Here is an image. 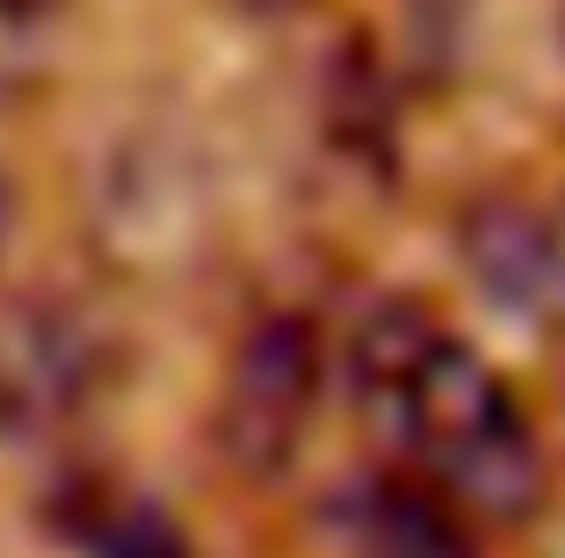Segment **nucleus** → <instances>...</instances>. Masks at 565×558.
Here are the masks:
<instances>
[{"mask_svg":"<svg viewBox=\"0 0 565 558\" xmlns=\"http://www.w3.org/2000/svg\"><path fill=\"white\" fill-rule=\"evenodd\" d=\"M349 399L399 478L471 529H522L551 493L536 421L493 362L420 297H384L349 334Z\"/></svg>","mask_w":565,"mask_h":558,"instance_id":"f257e3e1","label":"nucleus"},{"mask_svg":"<svg viewBox=\"0 0 565 558\" xmlns=\"http://www.w3.org/2000/svg\"><path fill=\"white\" fill-rule=\"evenodd\" d=\"M319 399H327V341L305 313L276 305V313L247 319V334L233 341V356L217 370L211 450L239 478L268 486L305 457Z\"/></svg>","mask_w":565,"mask_h":558,"instance_id":"f03ea898","label":"nucleus"},{"mask_svg":"<svg viewBox=\"0 0 565 558\" xmlns=\"http://www.w3.org/2000/svg\"><path fill=\"white\" fill-rule=\"evenodd\" d=\"M109 385V348L81 297L22 291L0 305V450H51Z\"/></svg>","mask_w":565,"mask_h":558,"instance_id":"7ed1b4c3","label":"nucleus"},{"mask_svg":"<svg viewBox=\"0 0 565 558\" xmlns=\"http://www.w3.org/2000/svg\"><path fill=\"white\" fill-rule=\"evenodd\" d=\"M457 246H465V276L479 283L486 305L565 334V218L558 211L493 197L457 225Z\"/></svg>","mask_w":565,"mask_h":558,"instance_id":"20e7f679","label":"nucleus"},{"mask_svg":"<svg viewBox=\"0 0 565 558\" xmlns=\"http://www.w3.org/2000/svg\"><path fill=\"white\" fill-rule=\"evenodd\" d=\"M319 523L341 558H479V529L457 508H443L435 493H420L414 478H399L392 464L349 478Z\"/></svg>","mask_w":565,"mask_h":558,"instance_id":"39448f33","label":"nucleus"},{"mask_svg":"<svg viewBox=\"0 0 565 558\" xmlns=\"http://www.w3.org/2000/svg\"><path fill=\"white\" fill-rule=\"evenodd\" d=\"M73 537H81L87 558H189L182 551V529L167 523V515H152L146 501H87V515L73 523Z\"/></svg>","mask_w":565,"mask_h":558,"instance_id":"423d86ee","label":"nucleus"},{"mask_svg":"<svg viewBox=\"0 0 565 558\" xmlns=\"http://www.w3.org/2000/svg\"><path fill=\"white\" fill-rule=\"evenodd\" d=\"M66 0H0V87H22L36 66V44L58 30Z\"/></svg>","mask_w":565,"mask_h":558,"instance_id":"0eeeda50","label":"nucleus"},{"mask_svg":"<svg viewBox=\"0 0 565 558\" xmlns=\"http://www.w3.org/2000/svg\"><path fill=\"white\" fill-rule=\"evenodd\" d=\"M8 232H15V189H8V175H0V254H8Z\"/></svg>","mask_w":565,"mask_h":558,"instance_id":"6e6552de","label":"nucleus"},{"mask_svg":"<svg viewBox=\"0 0 565 558\" xmlns=\"http://www.w3.org/2000/svg\"><path fill=\"white\" fill-rule=\"evenodd\" d=\"M233 8H247V15H290L298 0H233Z\"/></svg>","mask_w":565,"mask_h":558,"instance_id":"1a4fd4ad","label":"nucleus"}]
</instances>
